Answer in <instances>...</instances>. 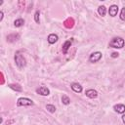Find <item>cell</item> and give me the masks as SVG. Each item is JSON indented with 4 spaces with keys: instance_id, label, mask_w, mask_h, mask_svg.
Masks as SVG:
<instances>
[{
    "instance_id": "3957f363",
    "label": "cell",
    "mask_w": 125,
    "mask_h": 125,
    "mask_svg": "<svg viewBox=\"0 0 125 125\" xmlns=\"http://www.w3.org/2000/svg\"><path fill=\"white\" fill-rule=\"evenodd\" d=\"M33 101L28 99V98H20L17 101V105L18 106H26V105H32Z\"/></svg>"
},
{
    "instance_id": "5b68a950",
    "label": "cell",
    "mask_w": 125,
    "mask_h": 125,
    "mask_svg": "<svg viewBox=\"0 0 125 125\" xmlns=\"http://www.w3.org/2000/svg\"><path fill=\"white\" fill-rule=\"evenodd\" d=\"M36 93L41 95V96H48L50 94V90L47 88V87H44V86H41L39 88L36 89Z\"/></svg>"
},
{
    "instance_id": "4fadbf2b",
    "label": "cell",
    "mask_w": 125,
    "mask_h": 125,
    "mask_svg": "<svg viewBox=\"0 0 125 125\" xmlns=\"http://www.w3.org/2000/svg\"><path fill=\"white\" fill-rule=\"evenodd\" d=\"M71 43H72V40H71V39H70V40H66V41L63 43V45H62V53H63V54H66L68 48L71 46Z\"/></svg>"
},
{
    "instance_id": "277c9868",
    "label": "cell",
    "mask_w": 125,
    "mask_h": 125,
    "mask_svg": "<svg viewBox=\"0 0 125 125\" xmlns=\"http://www.w3.org/2000/svg\"><path fill=\"white\" fill-rule=\"evenodd\" d=\"M101 59H102V53L99 52V51H97V52H94V53H92V54L90 55V57H89V62H99Z\"/></svg>"
},
{
    "instance_id": "30bf717a",
    "label": "cell",
    "mask_w": 125,
    "mask_h": 125,
    "mask_svg": "<svg viewBox=\"0 0 125 125\" xmlns=\"http://www.w3.org/2000/svg\"><path fill=\"white\" fill-rule=\"evenodd\" d=\"M63 25L66 28H72L74 25V20L72 18H67L64 21H63Z\"/></svg>"
},
{
    "instance_id": "cb8c5ba5",
    "label": "cell",
    "mask_w": 125,
    "mask_h": 125,
    "mask_svg": "<svg viewBox=\"0 0 125 125\" xmlns=\"http://www.w3.org/2000/svg\"><path fill=\"white\" fill-rule=\"evenodd\" d=\"M122 121H123V122L125 123V114H124V115L122 116Z\"/></svg>"
},
{
    "instance_id": "5bb4252c",
    "label": "cell",
    "mask_w": 125,
    "mask_h": 125,
    "mask_svg": "<svg viewBox=\"0 0 125 125\" xmlns=\"http://www.w3.org/2000/svg\"><path fill=\"white\" fill-rule=\"evenodd\" d=\"M8 86H9L11 89H13L14 91H16V92H21V91H22L21 86H20L19 84H9Z\"/></svg>"
},
{
    "instance_id": "8992f818",
    "label": "cell",
    "mask_w": 125,
    "mask_h": 125,
    "mask_svg": "<svg viewBox=\"0 0 125 125\" xmlns=\"http://www.w3.org/2000/svg\"><path fill=\"white\" fill-rule=\"evenodd\" d=\"M20 39V34L19 33H12V34H9L7 36V41L10 42V43H13V42H16Z\"/></svg>"
},
{
    "instance_id": "2e32d148",
    "label": "cell",
    "mask_w": 125,
    "mask_h": 125,
    "mask_svg": "<svg viewBox=\"0 0 125 125\" xmlns=\"http://www.w3.org/2000/svg\"><path fill=\"white\" fill-rule=\"evenodd\" d=\"M24 24V21L22 20V19H18V20H16L15 21H14V25L16 26V27H21V26H22Z\"/></svg>"
},
{
    "instance_id": "7c38bea8",
    "label": "cell",
    "mask_w": 125,
    "mask_h": 125,
    "mask_svg": "<svg viewBox=\"0 0 125 125\" xmlns=\"http://www.w3.org/2000/svg\"><path fill=\"white\" fill-rule=\"evenodd\" d=\"M58 39H59V37H58V35L55 34V33H51V34H49V36H48V42H49L50 44L56 43V42L58 41Z\"/></svg>"
},
{
    "instance_id": "7a4b0ae2",
    "label": "cell",
    "mask_w": 125,
    "mask_h": 125,
    "mask_svg": "<svg viewBox=\"0 0 125 125\" xmlns=\"http://www.w3.org/2000/svg\"><path fill=\"white\" fill-rule=\"evenodd\" d=\"M15 62H16V64H17L20 68L24 67L25 64H26V61H25L24 57L21 54L20 51L16 52V54H15Z\"/></svg>"
},
{
    "instance_id": "ba28073f",
    "label": "cell",
    "mask_w": 125,
    "mask_h": 125,
    "mask_svg": "<svg viewBox=\"0 0 125 125\" xmlns=\"http://www.w3.org/2000/svg\"><path fill=\"white\" fill-rule=\"evenodd\" d=\"M118 12V6L117 5H111L108 9V14L110 17H115Z\"/></svg>"
},
{
    "instance_id": "d6986e66",
    "label": "cell",
    "mask_w": 125,
    "mask_h": 125,
    "mask_svg": "<svg viewBox=\"0 0 125 125\" xmlns=\"http://www.w3.org/2000/svg\"><path fill=\"white\" fill-rule=\"evenodd\" d=\"M39 16H40V12H39V11H36L35 14H34V21H35L37 23L40 22V18H39Z\"/></svg>"
},
{
    "instance_id": "9c48e42d",
    "label": "cell",
    "mask_w": 125,
    "mask_h": 125,
    "mask_svg": "<svg viewBox=\"0 0 125 125\" xmlns=\"http://www.w3.org/2000/svg\"><path fill=\"white\" fill-rule=\"evenodd\" d=\"M113 108L117 113H121L122 114V113L125 112V105L123 104H115L113 106Z\"/></svg>"
},
{
    "instance_id": "7402d4cb",
    "label": "cell",
    "mask_w": 125,
    "mask_h": 125,
    "mask_svg": "<svg viewBox=\"0 0 125 125\" xmlns=\"http://www.w3.org/2000/svg\"><path fill=\"white\" fill-rule=\"evenodd\" d=\"M3 17H4V14H3L2 11H0V21L3 20Z\"/></svg>"
},
{
    "instance_id": "52a82bcc",
    "label": "cell",
    "mask_w": 125,
    "mask_h": 125,
    "mask_svg": "<svg viewBox=\"0 0 125 125\" xmlns=\"http://www.w3.org/2000/svg\"><path fill=\"white\" fill-rule=\"evenodd\" d=\"M85 94L90 99H96L98 97V92L96 90H94V89H88V90H86Z\"/></svg>"
},
{
    "instance_id": "44dd1931",
    "label": "cell",
    "mask_w": 125,
    "mask_h": 125,
    "mask_svg": "<svg viewBox=\"0 0 125 125\" xmlns=\"http://www.w3.org/2000/svg\"><path fill=\"white\" fill-rule=\"evenodd\" d=\"M118 55H119V54H118L117 52H113V53L111 54V57H112V58H117Z\"/></svg>"
},
{
    "instance_id": "6da1fadb",
    "label": "cell",
    "mask_w": 125,
    "mask_h": 125,
    "mask_svg": "<svg viewBox=\"0 0 125 125\" xmlns=\"http://www.w3.org/2000/svg\"><path fill=\"white\" fill-rule=\"evenodd\" d=\"M109 47L112 48H116V49H121L124 47L125 45V41L122 37H114L111 39V41L109 42Z\"/></svg>"
},
{
    "instance_id": "603a6c76",
    "label": "cell",
    "mask_w": 125,
    "mask_h": 125,
    "mask_svg": "<svg viewBox=\"0 0 125 125\" xmlns=\"http://www.w3.org/2000/svg\"><path fill=\"white\" fill-rule=\"evenodd\" d=\"M13 122H14V120H10V121H7L6 124H10V123H13Z\"/></svg>"
},
{
    "instance_id": "ffe728a7",
    "label": "cell",
    "mask_w": 125,
    "mask_h": 125,
    "mask_svg": "<svg viewBox=\"0 0 125 125\" xmlns=\"http://www.w3.org/2000/svg\"><path fill=\"white\" fill-rule=\"evenodd\" d=\"M120 19H121L122 21H125V7L122 8V10H121V13H120Z\"/></svg>"
},
{
    "instance_id": "8fae6325",
    "label": "cell",
    "mask_w": 125,
    "mask_h": 125,
    "mask_svg": "<svg viewBox=\"0 0 125 125\" xmlns=\"http://www.w3.org/2000/svg\"><path fill=\"white\" fill-rule=\"evenodd\" d=\"M71 89L75 92V93H81L82 92V86L79 84V83H72L70 85Z\"/></svg>"
},
{
    "instance_id": "9a60e30c",
    "label": "cell",
    "mask_w": 125,
    "mask_h": 125,
    "mask_svg": "<svg viewBox=\"0 0 125 125\" xmlns=\"http://www.w3.org/2000/svg\"><path fill=\"white\" fill-rule=\"evenodd\" d=\"M98 13H99L100 16H102V17L105 16V13H106V8H105V6H104V5L100 6V7L98 8Z\"/></svg>"
},
{
    "instance_id": "e0dca14e",
    "label": "cell",
    "mask_w": 125,
    "mask_h": 125,
    "mask_svg": "<svg viewBox=\"0 0 125 125\" xmlns=\"http://www.w3.org/2000/svg\"><path fill=\"white\" fill-rule=\"evenodd\" d=\"M62 104H70V99L66 96V95H62Z\"/></svg>"
},
{
    "instance_id": "ac0fdd59",
    "label": "cell",
    "mask_w": 125,
    "mask_h": 125,
    "mask_svg": "<svg viewBox=\"0 0 125 125\" xmlns=\"http://www.w3.org/2000/svg\"><path fill=\"white\" fill-rule=\"evenodd\" d=\"M46 109H47L48 111L52 112V113L56 111V107H55V105H53V104H47V105H46Z\"/></svg>"
}]
</instances>
